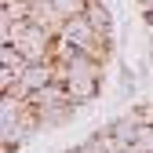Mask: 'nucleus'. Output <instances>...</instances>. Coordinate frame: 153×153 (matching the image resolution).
Returning a JSON list of instances; mask_svg holds the SVG:
<instances>
[{"label": "nucleus", "instance_id": "nucleus-1", "mask_svg": "<svg viewBox=\"0 0 153 153\" xmlns=\"http://www.w3.org/2000/svg\"><path fill=\"white\" fill-rule=\"evenodd\" d=\"M142 120L135 117V109H128L124 117H113L106 128H99V135H106V139H117V142H124V146H135L139 142V135H142Z\"/></svg>", "mask_w": 153, "mask_h": 153}, {"label": "nucleus", "instance_id": "nucleus-2", "mask_svg": "<svg viewBox=\"0 0 153 153\" xmlns=\"http://www.w3.org/2000/svg\"><path fill=\"white\" fill-rule=\"evenodd\" d=\"M99 29H95L84 15H76V18H66V29H62V40L66 44H73V48H80V51H88V48H95L99 44Z\"/></svg>", "mask_w": 153, "mask_h": 153}, {"label": "nucleus", "instance_id": "nucleus-3", "mask_svg": "<svg viewBox=\"0 0 153 153\" xmlns=\"http://www.w3.org/2000/svg\"><path fill=\"white\" fill-rule=\"evenodd\" d=\"M73 117H76V106H73V102H59V106H44V109H40V124H44V131L62 128V124H69Z\"/></svg>", "mask_w": 153, "mask_h": 153}, {"label": "nucleus", "instance_id": "nucleus-4", "mask_svg": "<svg viewBox=\"0 0 153 153\" xmlns=\"http://www.w3.org/2000/svg\"><path fill=\"white\" fill-rule=\"evenodd\" d=\"M84 18L99 29L102 36H113V15H109V7L102 4V0H88V7H84Z\"/></svg>", "mask_w": 153, "mask_h": 153}, {"label": "nucleus", "instance_id": "nucleus-5", "mask_svg": "<svg viewBox=\"0 0 153 153\" xmlns=\"http://www.w3.org/2000/svg\"><path fill=\"white\" fill-rule=\"evenodd\" d=\"M0 62H4V69H15V73H22L29 66V59L18 51V44H0Z\"/></svg>", "mask_w": 153, "mask_h": 153}, {"label": "nucleus", "instance_id": "nucleus-6", "mask_svg": "<svg viewBox=\"0 0 153 153\" xmlns=\"http://www.w3.org/2000/svg\"><path fill=\"white\" fill-rule=\"evenodd\" d=\"M139 146H142L146 153H153V124H146V128H142V135H139Z\"/></svg>", "mask_w": 153, "mask_h": 153}, {"label": "nucleus", "instance_id": "nucleus-7", "mask_svg": "<svg viewBox=\"0 0 153 153\" xmlns=\"http://www.w3.org/2000/svg\"><path fill=\"white\" fill-rule=\"evenodd\" d=\"M135 4H139V11H149V7H153V0H135Z\"/></svg>", "mask_w": 153, "mask_h": 153}, {"label": "nucleus", "instance_id": "nucleus-8", "mask_svg": "<svg viewBox=\"0 0 153 153\" xmlns=\"http://www.w3.org/2000/svg\"><path fill=\"white\" fill-rule=\"evenodd\" d=\"M142 18H146V26L153 29V7H149V11H142Z\"/></svg>", "mask_w": 153, "mask_h": 153}]
</instances>
